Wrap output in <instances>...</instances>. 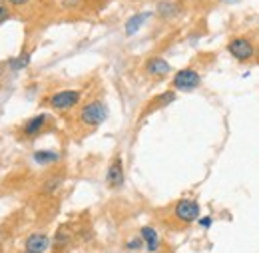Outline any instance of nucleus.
<instances>
[{"label":"nucleus","instance_id":"nucleus-22","mask_svg":"<svg viewBox=\"0 0 259 253\" xmlns=\"http://www.w3.org/2000/svg\"><path fill=\"white\" fill-rule=\"evenodd\" d=\"M10 4H16V6H20V4H26V2H30V0H8Z\"/></svg>","mask_w":259,"mask_h":253},{"label":"nucleus","instance_id":"nucleus-15","mask_svg":"<svg viewBox=\"0 0 259 253\" xmlns=\"http://www.w3.org/2000/svg\"><path fill=\"white\" fill-rule=\"evenodd\" d=\"M70 237H72V235L66 231V227H60V229L56 231V235H54V247L60 249V247L68 245V243H70Z\"/></svg>","mask_w":259,"mask_h":253},{"label":"nucleus","instance_id":"nucleus-11","mask_svg":"<svg viewBox=\"0 0 259 253\" xmlns=\"http://www.w3.org/2000/svg\"><path fill=\"white\" fill-rule=\"evenodd\" d=\"M150 16V12H142V14H136V16H132L128 22H126V34L132 36V34H136V32L140 30V26L144 24V20Z\"/></svg>","mask_w":259,"mask_h":253},{"label":"nucleus","instance_id":"nucleus-12","mask_svg":"<svg viewBox=\"0 0 259 253\" xmlns=\"http://www.w3.org/2000/svg\"><path fill=\"white\" fill-rule=\"evenodd\" d=\"M58 159H60V156H58L56 152H50V150H40V152L34 154V161L40 163V165L54 163V161H58Z\"/></svg>","mask_w":259,"mask_h":253},{"label":"nucleus","instance_id":"nucleus-9","mask_svg":"<svg viewBox=\"0 0 259 253\" xmlns=\"http://www.w3.org/2000/svg\"><path fill=\"white\" fill-rule=\"evenodd\" d=\"M146 70H148V74L162 78V76L169 74L171 68H169V64L165 62L163 58H152V60H148V64H146Z\"/></svg>","mask_w":259,"mask_h":253},{"label":"nucleus","instance_id":"nucleus-10","mask_svg":"<svg viewBox=\"0 0 259 253\" xmlns=\"http://www.w3.org/2000/svg\"><path fill=\"white\" fill-rule=\"evenodd\" d=\"M44 122H46V116H44V114L34 116L32 120H28V122L24 124V134H26V136H36V134L44 128Z\"/></svg>","mask_w":259,"mask_h":253},{"label":"nucleus","instance_id":"nucleus-19","mask_svg":"<svg viewBox=\"0 0 259 253\" xmlns=\"http://www.w3.org/2000/svg\"><path fill=\"white\" fill-rule=\"evenodd\" d=\"M58 186H60V180H52V182H48V184L44 186V191H54Z\"/></svg>","mask_w":259,"mask_h":253},{"label":"nucleus","instance_id":"nucleus-21","mask_svg":"<svg viewBox=\"0 0 259 253\" xmlns=\"http://www.w3.org/2000/svg\"><path fill=\"white\" fill-rule=\"evenodd\" d=\"M78 4H80V0H64V6H68V8H74Z\"/></svg>","mask_w":259,"mask_h":253},{"label":"nucleus","instance_id":"nucleus-23","mask_svg":"<svg viewBox=\"0 0 259 253\" xmlns=\"http://www.w3.org/2000/svg\"><path fill=\"white\" fill-rule=\"evenodd\" d=\"M22 253H30V251H22Z\"/></svg>","mask_w":259,"mask_h":253},{"label":"nucleus","instance_id":"nucleus-4","mask_svg":"<svg viewBox=\"0 0 259 253\" xmlns=\"http://www.w3.org/2000/svg\"><path fill=\"white\" fill-rule=\"evenodd\" d=\"M227 50L235 60H241V62H245L253 56V44L247 38H233L227 44Z\"/></svg>","mask_w":259,"mask_h":253},{"label":"nucleus","instance_id":"nucleus-1","mask_svg":"<svg viewBox=\"0 0 259 253\" xmlns=\"http://www.w3.org/2000/svg\"><path fill=\"white\" fill-rule=\"evenodd\" d=\"M106 118H108V108L100 100H94V102L86 104L82 108V112H80V122L84 126H100Z\"/></svg>","mask_w":259,"mask_h":253},{"label":"nucleus","instance_id":"nucleus-14","mask_svg":"<svg viewBox=\"0 0 259 253\" xmlns=\"http://www.w3.org/2000/svg\"><path fill=\"white\" fill-rule=\"evenodd\" d=\"M178 12H180V6L176 2H160V6H158V14H162L163 18L176 16Z\"/></svg>","mask_w":259,"mask_h":253},{"label":"nucleus","instance_id":"nucleus-5","mask_svg":"<svg viewBox=\"0 0 259 253\" xmlns=\"http://www.w3.org/2000/svg\"><path fill=\"white\" fill-rule=\"evenodd\" d=\"M201 78L199 74L192 70V68H186V70H180L176 76H174V86L178 90H195L199 86Z\"/></svg>","mask_w":259,"mask_h":253},{"label":"nucleus","instance_id":"nucleus-6","mask_svg":"<svg viewBox=\"0 0 259 253\" xmlns=\"http://www.w3.org/2000/svg\"><path fill=\"white\" fill-rule=\"evenodd\" d=\"M106 182H108V186H110L112 190L122 188V184H124V163H122L120 158H116L110 163L108 174H106Z\"/></svg>","mask_w":259,"mask_h":253},{"label":"nucleus","instance_id":"nucleus-16","mask_svg":"<svg viewBox=\"0 0 259 253\" xmlns=\"http://www.w3.org/2000/svg\"><path fill=\"white\" fill-rule=\"evenodd\" d=\"M30 62V54H20L18 58H12L10 60V68L12 70H20V68H26Z\"/></svg>","mask_w":259,"mask_h":253},{"label":"nucleus","instance_id":"nucleus-18","mask_svg":"<svg viewBox=\"0 0 259 253\" xmlns=\"http://www.w3.org/2000/svg\"><path fill=\"white\" fill-rule=\"evenodd\" d=\"M197 223H199L203 229H209V227H211V223H213V220H211L209 216H203V218H199V220H197Z\"/></svg>","mask_w":259,"mask_h":253},{"label":"nucleus","instance_id":"nucleus-13","mask_svg":"<svg viewBox=\"0 0 259 253\" xmlns=\"http://www.w3.org/2000/svg\"><path fill=\"white\" fill-rule=\"evenodd\" d=\"M176 100V94L174 92H163V94H160L150 106H148V112H152L154 108H162V106H167L169 102H174Z\"/></svg>","mask_w":259,"mask_h":253},{"label":"nucleus","instance_id":"nucleus-2","mask_svg":"<svg viewBox=\"0 0 259 253\" xmlns=\"http://www.w3.org/2000/svg\"><path fill=\"white\" fill-rule=\"evenodd\" d=\"M176 220H180L182 223H194L195 220H199V203L194 199H182L176 203Z\"/></svg>","mask_w":259,"mask_h":253},{"label":"nucleus","instance_id":"nucleus-7","mask_svg":"<svg viewBox=\"0 0 259 253\" xmlns=\"http://www.w3.org/2000/svg\"><path fill=\"white\" fill-rule=\"evenodd\" d=\"M140 237L144 239V245H146L148 253L160 251V247H162V239H160V235H158V231H156L154 227L144 225V227L140 229Z\"/></svg>","mask_w":259,"mask_h":253},{"label":"nucleus","instance_id":"nucleus-20","mask_svg":"<svg viewBox=\"0 0 259 253\" xmlns=\"http://www.w3.org/2000/svg\"><path fill=\"white\" fill-rule=\"evenodd\" d=\"M8 14H10V12H8V8L0 4V24H2V22H4L6 18H8Z\"/></svg>","mask_w":259,"mask_h":253},{"label":"nucleus","instance_id":"nucleus-8","mask_svg":"<svg viewBox=\"0 0 259 253\" xmlns=\"http://www.w3.org/2000/svg\"><path fill=\"white\" fill-rule=\"evenodd\" d=\"M26 251L30 253H44L50 245V239L44 235V233H32L26 237Z\"/></svg>","mask_w":259,"mask_h":253},{"label":"nucleus","instance_id":"nucleus-17","mask_svg":"<svg viewBox=\"0 0 259 253\" xmlns=\"http://www.w3.org/2000/svg\"><path fill=\"white\" fill-rule=\"evenodd\" d=\"M142 247H146L142 237H134V239H130L128 243H126V249H128V251H140Z\"/></svg>","mask_w":259,"mask_h":253},{"label":"nucleus","instance_id":"nucleus-3","mask_svg":"<svg viewBox=\"0 0 259 253\" xmlns=\"http://www.w3.org/2000/svg\"><path fill=\"white\" fill-rule=\"evenodd\" d=\"M80 96L82 94L78 90H62V92H56V94L50 96L48 104L54 110H70L80 102Z\"/></svg>","mask_w":259,"mask_h":253}]
</instances>
